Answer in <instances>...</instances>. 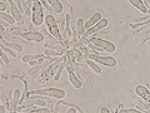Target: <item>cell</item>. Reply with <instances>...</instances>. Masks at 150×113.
<instances>
[{
  "label": "cell",
  "mask_w": 150,
  "mask_h": 113,
  "mask_svg": "<svg viewBox=\"0 0 150 113\" xmlns=\"http://www.w3.org/2000/svg\"><path fill=\"white\" fill-rule=\"evenodd\" d=\"M68 77H69V81H70V83H71V86H73L74 88L80 89V88L83 87L81 81L79 79L78 75L75 74V72L71 69V67H68Z\"/></svg>",
  "instance_id": "cell-7"
},
{
  "label": "cell",
  "mask_w": 150,
  "mask_h": 113,
  "mask_svg": "<svg viewBox=\"0 0 150 113\" xmlns=\"http://www.w3.org/2000/svg\"><path fill=\"white\" fill-rule=\"evenodd\" d=\"M31 20L35 26H39L44 23V8L41 5V1H33V10H31Z\"/></svg>",
  "instance_id": "cell-2"
},
{
  "label": "cell",
  "mask_w": 150,
  "mask_h": 113,
  "mask_svg": "<svg viewBox=\"0 0 150 113\" xmlns=\"http://www.w3.org/2000/svg\"><path fill=\"white\" fill-rule=\"evenodd\" d=\"M0 26H3V28H10V24H8L6 21H4L0 19Z\"/></svg>",
  "instance_id": "cell-30"
},
{
  "label": "cell",
  "mask_w": 150,
  "mask_h": 113,
  "mask_svg": "<svg viewBox=\"0 0 150 113\" xmlns=\"http://www.w3.org/2000/svg\"><path fill=\"white\" fill-rule=\"evenodd\" d=\"M10 3V5H9V10H10V15L15 19V20L18 21V23H20V21H23V13L19 10V9L16 8V5H15V3L14 1H9Z\"/></svg>",
  "instance_id": "cell-10"
},
{
  "label": "cell",
  "mask_w": 150,
  "mask_h": 113,
  "mask_svg": "<svg viewBox=\"0 0 150 113\" xmlns=\"http://www.w3.org/2000/svg\"><path fill=\"white\" fill-rule=\"evenodd\" d=\"M88 59H91L95 63L105 65V67H109V68H114V67H116V64H118L116 59L112 58V56H110V55L109 56H103V55H99V54H89Z\"/></svg>",
  "instance_id": "cell-3"
},
{
  "label": "cell",
  "mask_w": 150,
  "mask_h": 113,
  "mask_svg": "<svg viewBox=\"0 0 150 113\" xmlns=\"http://www.w3.org/2000/svg\"><path fill=\"white\" fill-rule=\"evenodd\" d=\"M24 30L20 29V28H10L8 31V34L10 36H23V34H24Z\"/></svg>",
  "instance_id": "cell-20"
},
{
  "label": "cell",
  "mask_w": 150,
  "mask_h": 113,
  "mask_svg": "<svg viewBox=\"0 0 150 113\" xmlns=\"http://www.w3.org/2000/svg\"><path fill=\"white\" fill-rule=\"evenodd\" d=\"M135 93H137V96H139L143 101L150 103V91L145 86H142V84H140V86H137Z\"/></svg>",
  "instance_id": "cell-8"
},
{
  "label": "cell",
  "mask_w": 150,
  "mask_h": 113,
  "mask_svg": "<svg viewBox=\"0 0 150 113\" xmlns=\"http://www.w3.org/2000/svg\"><path fill=\"white\" fill-rule=\"evenodd\" d=\"M84 25H85V23L83 21V19H78L76 21V30L79 33V35H84L85 34V29H84Z\"/></svg>",
  "instance_id": "cell-21"
},
{
  "label": "cell",
  "mask_w": 150,
  "mask_h": 113,
  "mask_svg": "<svg viewBox=\"0 0 150 113\" xmlns=\"http://www.w3.org/2000/svg\"><path fill=\"white\" fill-rule=\"evenodd\" d=\"M23 39L41 43V41L44 40V35H43V33H40V31H25L24 34H23Z\"/></svg>",
  "instance_id": "cell-6"
},
{
  "label": "cell",
  "mask_w": 150,
  "mask_h": 113,
  "mask_svg": "<svg viewBox=\"0 0 150 113\" xmlns=\"http://www.w3.org/2000/svg\"><path fill=\"white\" fill-rule=\"evenodd\" d=\"M118 113H145V112L139 111L137 108H123V109H120Z\"/></svg>",
  "instance_id": "cell-25"
},
{
  "label": "cell",
  "mask_w": 150,
  "mask_h": 113,
  "mask_svg": "<svg viewBox=\"0 0 150 113\" xmlns=\"http://www.w3.org/2000/svg\"><path fill=\"white\" fill-rule=\"evenodd\" d=\"M149 39H150V29L142 33V35H140V45H143L145 41H148Z\"/></svg>",
  "instance_id": "cell-23"
},
{
  "label": "cell",
  "mask_w": 150,
  "mask_h": 113,
  "mask_svg": "<svg viewBox=\"0 0 150 113\" xmlns=\"http://www.w3.org/2000/svg\"><path fill=\"white\" fill-rule=\"evenodd\" d=\"M20 96H21V92L20 89H15L13 92V103H11V113L16 112L18 107H19V99H20Z\"/></svg>",
  "instance_id": "cell-11"
},
{
  "label": "cell",
  "mask_w": 150,
  "mask_h": 113,
  "mask_svg": "<svg viewBox=\"0 0 150 113\" xmlns=\"http://www.w3.org/2000/svg\"><path fill=\"white\" fill-rule=\"evenodd\" d=\"M100 113H111V112H110V109H108V108L103 107L101 109H100Z\"/></svg>",
  "instance_id": "cell-31"
},
{
  "label": "cell",
  "mask_w": 150,
  "mask_h": 113,
  "mask_svg": "<svg viewBox=\"0 0 150 113\" xmlns=\"http://www.w3.org/2000/svg\"><path fill=\"white\" fill-rule=\"evenodd\" d=\"M1 44L9 46L10 49L13 50H16V51H23V46L20 44H18L16 41H5L4 39H1Z\"/></svg>",
  "instance_id": "cell-15"
},
{
  "label": "cell",
  "mask_w": 150,
  "mask_h": 113,
  "mask_svg": "<svg viewBox=\"0 0 150 113\" xmlns=\"http://www.w3.org/2000/svg\"><path fill=\"white\" fill-rule=\"evenodd\" d=\"M48 30H49V34H50L51 36L56 38V39L60 40V41L63 40V34H62V33H60V29H59L58 24L51 25V26H48Z\"/></svg>",
  "instance_id": "cell-12"
},
{
  "label": "cell",
  "mask_w": 150,
  "mask_h": 113,
  "mask_svg": "<svg viewBox=\"0 0 150 113\" xmlns=\"http://www.w3.org/2000/svg\"><path fill=\"white\" fill-rule=\"evenodd\" d=\"M65 65H67V60H63V63L59 65L58 67V69H56V72H55V74H54V77H53V79L55 82H58L60 78H62V73H63V70H64V68H65Z\"/></svg>",
  "instance_id": "cell-16"
},
{
  "label": "cell",
  "mask_w": 150,
  "mask_h": 113,
  "mask_svg": "<svg viewBox=\"0 0 150 113\" xmlns=\"http://www.w3.org/2000/svg\"><path fill=\"white\" fill-rule=\"evenodd\" d=\"M101 19H103L101 13H99V11L94 13L93 15H91V18L89 19V20L85 23V25H84V29H85V31H86V30H89L90 28H93L94 25H96L98 23H99V21L101 20Z\"/></svg>",
  "instance_id": "cell-9"
},
{
  "label": "cell",
  "mask_w": 150,
  "mask_h": 113,
  "mask_svg": "<svg viewBox=\"0 0 150 113\" xmlns=\"http://www.w3.org/2000/svg\"><path fill=\"white\" fill-rule=\"evenodd\" d=\"M67 113H78V109H75V108H70Z\"/></svg>",
  "instance_id": "cell-32"
},
{
  "label": "cell",
  "mask_w": 150,
  "mask_h": 113,
  "mask_svg": "<svg viewBox=\"0 0 150 113\" xmlns=\"http://www.w3.org/2000/svg\"><path fill=\"white\" fill-rule=\"evenodd\" d=\"M62 54H63L62 51H58V50H49V49L45 50V55L46 56H53V55L59 56V55H62Z\"/></svg>",
  "instance_id": "cell-26"
},
{
  "label": "cell",
  "mask_w": 150,
  "mask_h": 113,
  "mask_svg": "<svg viewBox=\"0 0 150 113\" xmlns=\"http://www.w3.org/2000/svg\"><path fill=\"white\" fill-rule=\"evenodd\" d=\"M89 40H90V43H93L94 45H96V46H99L100 49L108 51V53H114L115 49H116V46H115L114 43H111V41H109V40H104V39H101V38L93 36Z\"/></svg>",
  "instance_id": "cell-4"
},
{
  "label": "cell",
  "mask_w": 150,
  "mask_h": 113,
  "mask_svg": "<svg viewBox=\"0 0 150 113\" xmlns=\"http://www.w3.org/2000/svg\"><path fill=\"white\" fill-rule=\"evenodd\" d=\"M31 96H44L49 98H56V99L62 101L65 98L67 93L64 89L60 88H41V89H35V91L30 92Z\"/></svg>",
  "instance_id": "cell-1"
},
{
  "label": "cell",
  "mask_w": 150,
  "mask_h": 113,
  "mask_svg": "<svg viewBox=\"0 0 150 113\" xmlns=\"http://www.w3.org/2000/svg\"><path fill=\"white\" fill-rule=\"evenodd\" d=\"M0 19L1 20H4V21H6L8 24H14V23H16V20L14 19L10 14H8V13H0Z\"/></svg>",
  "instance_id": "cell-19"
},
{
  "label": "cell",
  "mask_w": 150,
  "mask_h": 113,
  "mask_svg": "<svg viewBox=\"0 0 150 113\" xmlns=\"http://www.w3.org/2000/svg\"><path fill=\"white\" fill-rule=\"evenodd\" d=\"M0 56H1V60L4 64H10V60H9V56L6 55V53H4V51L1 50L0 51Z\"/></svg>",
  "instance_id": "cell-27"
},
{
  "label": "cell",
  "mask_w": 150,
  "mask_h": 113,
  "mask_svg": "<svg viewBox=\"0 0 150 113\" xmlns=\"http://www.w3.org/2000/svg\"><path fill=\"white\" fill-rule=\"evenodd\" d=\"M1 50L4 51V53H6V54H9L10 56H13V58H16V53H15V51H14L13 49L9 48V46L1 44Z\"/></svg>",
  "instance_id": "cell-24"
},
{
  "label": "cell",
  "mask_w": 150,
  "mask_h": 113,
  "mask_svg": "<svg viewBox=\"0 0 150 113\" xmlns=\"http://www.w3.org/2000/svg\"><path fill=\"white\" fill-rule=\"evenodd\" d=\"M44 23H46V26H51V25L58 24V23H56L55 16H54V15H51V14H49V15H46V16H45Z\"/></svg>",
  "instance_id": "cell-22"
},
{
  "label": "cell",
  "mask_w": 150,
  "mask_h": 113,
  "mask_svg": "<svg viewBox=\"0 0 150 113\" xmlns=\"http://www.w3.org/2000/svg\"><path fill=\"white\" fill-rule=\"evenodd\" d=\"M41 5H43V8H45L48 11H53V9H51L49 1H41Z\"/></svg>",
  "instance_id": "cell-29"
},
{
  "label": "cell",
  "mask_w": 150,
  "mask_h": 113,
  "mask_svg": "<svg viewBox=\"0 0 150 113\" xmlns=\"http://www.w3.org/2000/svg\"><path fill=\"white\" fill-rule=\"evenodd\" d=\"M43 55H40V54H26L23 56V63H28L29 64L30 62H34V60H38V59H40Z\"/></svg>",
  "instance_id": "cell-17"
},
{
  "label": "cell",
  "mask_w": 150,
  "mask_h": 113,
  "mask_svg": "<svg viewBox=\"0 0 150 113\" xmlns=\"http://www.w3.org/2000/svg\"><path fill=\"white\" fill-rule=\"evenodd\" d=\"M49 4L54 13H58V14L63 13V4L60 3L59 0H49Z\"/></svg>",
  "instance_id": "cell-14"
},
{
  "label": "cell",
  "mask_w": 150,
  "mask_h": 113,
  "mask_svg": "<svg viewBox=\"0 0 150 113\" xmlns=\"http://www.w3.org/2000/svg\"><path fill=\"white\" fill-rule=\"evenodd\" d=\"M108 24H109V20H108V19H105V18H103L96 25H94V26L90 28L89 30H86V31H85V34L83 35V38H88V36H90V35L96 34L98 31H101L103 29H105V28L108 26Z\"/></svg>",
  "instance_id": "cell-5"
},
{
  "label": "cell",
  "mask_w": 150,
  "mask_h": 113,
  "mask_svg": "<svg viewBox=\"0 0 150 113\" xmlns=\"http://www.w3.org/2000/svg\"><path fill=\"white\" fill-rule=\"evenodd\" d=\"M129 3H130L133 6H135L137 9H139V10L142 11V13H148V6L145 5V3L142 1V0H130Z\"/></svg>",
  "instance_id": "cell-13"
},
{
  "label": "cell",
  "mask_w": 150,
  "mask_h": 113,
  "mask_svg": "<svg viewBox=\"0 0 150 113\" xmlns=\"http://www.w3.org/2000/svg\"><path fill=\"white\" fill-rule=\"evenodd\" d=\"M86 64H88L89 67H90L95 73H98V74H101V73H103V70H101V68H100V65L98 64V63H95L94 60H91V59H86Z\"/></svg>",
  "instance_id": "cell-18"
},
{
  "label": "cell",
  "mask_w": 150,
  "mask_h": 113,
  "mask_svg": "<svg viewBox=\"0 0 150 113\" xmlns=\"http://www.w3.org/2000/svg\"><path fill=\"white\" fill-rule=\"evenodd\" d=\"M6 3H8V1H0V13H5L6 8H8Z\"/></svg>",
  "instance_id": "cell-28"
}]
</instances>
